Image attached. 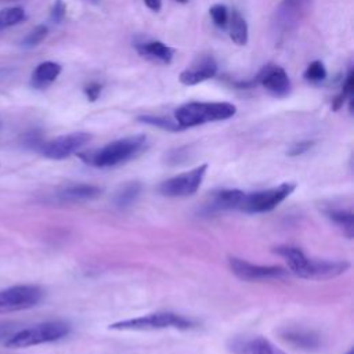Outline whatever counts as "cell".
Here are the masks:
<instances>
[{
    "mask_svg": "<svg viewBox=\"0 0 354 354\" xmlns=\"http://www.w3.org/2000/svg\"><path fill=\"white\" fill-rule=\"evenodd\" d=\"M275 253L285 259L289 270L299 278L310 281H325L344 274L350 263L346 260L313 259L295 246H278Z\"/></svg>",
    "mask_w": 354,
    "mask_h": 354,
    "instance_id": "obj_1",
    "label": "cell"
},
{
    "mask_svg": "<svg viewBox=\"0 0 354 354\" xmlns=\"http://www.w3.org/2000/svg\"><path fill=\"white\" fill-rule=\"evenodd\" d=\"M145 142L147 137L142 134L124 137L112 141L100 149L79 152L77 156L84 163L94 167H112L136 158L145 148Z\"/></svg>",
    "mask_w": 354,
    "mask_h": 354,
    "instance_id": "obj_2",
    "label": "cell"
},
{
    "mask_svg": "<svg viewBox=\"0 0 354 354\" xmlns=\"http://www.w3.org/2000/svg\"><path fill=\"white\" fill-rule=\"evenodd\" d=\"M235 112L236 106L230 102H188L176 109L174 118L181 129H187L230 119Z\"/></svg>",
    "mask_w": 354,
    "mask_h": 354,
    "instance_id": "obj_3",
    "label": "cell"
},
{
    "mask_svg": "<svg viewBox=\"0 0 354 354\" xmlns=\"http://www.w3.org/2000/svg\"><path fill=\"white\" fill-rule=\"evenodd\" d=\"M195 326V322L184 315L170 313V311H159L147 315H141L137 318L118 321L109 325V329L113 330H155V329H191Z\"/></svg>",
    "mask_w": 354,
    "mask_h": 354,
    "instance_id": "obj_4",
    "label": "cell"
},
{
    "mask_svg": "<svg viewBox=\"0 0 354 354\" xmlns=\"http://www.w3.org/2000/svg\"><path fill=\"white\" fill-rule=\"evenodd\" d=\"M71 330V326L64 321H48L41 322L35 326L22 329L14 333L7 342L8 348H24L30 346H37L43 343H50L65 337Z\"/></svg>",
    "mask_w": 354,
    "mask_h": 354,
    "instance_id": "obj_5",
    "label": "cell"
},
{
    "mask_svg": "<svg viewBox=\"0 0 354 354\" xmlns=\"http://www.w3.org/2000/svg\"><path fill=\"white\" fill-rule=\"evenodd\" d=\"M296 188L293 183H282L278 187L254 191V192H243L241 195L236 210L243 213H264L275 209L281 202H283Z\"/></svg>",
    "mask_w": 354,
    "mask_h": 354,
    "instance_id": "obj_6",
    "label": "cell"
},
{
    "mask_svg": "<svg viewBox=\"0 0 354 354\" xmlns=\"http://www.w3.org/2000/svg\"><path fill=\"white\" fill-rule=\"evenodd\" d=\"M43 299V290L36 285H17L0 290V314L35 307Z\"/></svg>",
    "mask_w": 354,
    "mask_h": 354,
    "instance_id": "obj_7",
    "label": "cell"
},
{
    "mask_svg": "<svg viewBox=\"0 0 354 354\" xmlns=\"http://www.w3.org/2000/svg\"><path fill=\"white\" fill-rule=\"evenodd\" d=\"M207 170V165H201L189 171L177 174L171 178H167L166 181L160 183V185L158 187V191L165 195V196H171V198H177V196H188L195 194L202 181L203 177L206 174Z\"/></svg>",
    "mask_w": 354,
    "mask_h": 354,
    "instance_id": "obj_8",
    "label": "cell"
},
{
    "mask_svg": "<svg viewBox=\"0 0 354 354\" xmlns=\"http://www.w3.org/2000/svg\"><path fill=\"white\" fill-rule=\"evenodd\" d=\"M90 140H91V134L88 133H84V131L69 133L40 144L39 151L44 158L61 160L71 156L72 153H76Z\"/></svg>",
    "mask_w": 354,
    "mask_h": 354,
    "instance_id": "obj_9",
    "label": "cell"
},
{
    "mask_svg": "<svg viewBox=\"0 0 354 354\" xmlns=\"http://www.w3.org/2000/svg\"><path fill=\"white\" fill-rule=\"evenodd\" d=\"M228 264L235 277L248 282L282 279L288 275V271L279 266H259L238 257H230Z\"/></svg>",
    "mask_w": 354,
    "mask_h": 354,
    "instance_id": "obj_10",
    "label": "cell"
},
{
    "mask_svg": "<svg viewBox=\"0 0 354 354\" xmlns=\"http://www.w3.org/2000/svg\"><path fill=\"white\" fill-rule=\"evenodd\" d=\"M261 83L263 87L275 97H285L290 91V80L283 68L277 65H266L250 84Z\"/></svg>",
    "mask_w": 354,
    "mask_h": 354,
    "instance_id": "obj_11",
    "label": "cell"
},
{
    "mask_svg": "<svg viewBox=\"0 0 354 354\" xmlns=\"http://www.w3.org/2000/svg\"><path fill=\"white\" fill-rule=\"evenodd\" d=\"M232 354H288L263 336H235L228 342Z\"/></svg>",
    "mask_w": 354,
    "mask_h": 354,
    "instance_id": "obj_12",
    "label": "cell"
},
{
    "mask_svg": "<svg viewBox=\"0 0 354 354\" xmlns=\"http://www.w3.org/2000/svg\"><path fill=\"white\" fill-rule=\"evenodd\" d=\"M216 72H217V64L213 59V57H203L199 59L198 64L183 71L178 76V80L185 86H192L213 77Z\"/></svg>",
    "mask_w": 354,
    "mask_h": 354,
    "instance_id": "obj_13",
    "label": "cell"
},
{
    "mask_svg": "<svg viewBox=\"0 0 354 354\" xmlns=\"http://www.w3.org/2000/svg\"><path fill=\"white\" fill-rule=\"evenodd\" d=\"M102 189L97 185L91 184H73L68 185L64 189H61L57 194L58 201L61 202H84V201H91L95 199L101 195Z\"/></svg>",
    "mask_w": 354,
    "mask_h": 354,
    "instance_id": "obj_14",
    "label": "cell"
},
{
    "mask_svg": "<svg viewBox=\"0 0 354 354\" xmlns=\"http://www.w3.org/2000/svg\"><path fill=\"white\" fill-rule=\"evenodd\" d=\"M61 73V65L53 61H44L36 66L32 73V86L36 88H44L53 83Z\"/></svg>",
    "mask_w": 354,
    "mask_h": 354,
    "instance_id": "obj_15",
    "label": "cell"
},
{
    "mask_svg": "<svg viewBox=\"0 0 354 354\" xmlns=\"http://www.w3.org/2000/svg\"><path fill=\"white\" fill-rule=\"evenodd\" d=\"M282 339L295 347L303 350H315L319 347V339L317 335L303 329H286L281 333Z\"/></svg>",
    "mask_w": 354,
    "mask_h": 354,
    "instance_id": "obj_16",
    "label": "cell"
},
{
    "mask_svg": "<svg viewBox=\"0 0 354 354\" xmlns=\"http://www.w3.org/2000/svg\"><path fill=\"white\" fill-rule=\"evenodd\" d=\"M137 50L141 55L158 59L163 64H169L173 59V48L158 40L137 44Z\"/></svg>",
    "mask_w": 354,
    "mask_h": 354,
    "instance_id": "obj_17",
    "label": "cell"
},
{
    "mask_svg": "<svg viewBox=\"0 0 354 354\" xmlns=\"http://www.w3.org/2000/svg\"><path fill=\"white\" fill-rule=\"evenodd\" d=\"M228 21L231 40L238 46H245L248 43V24L245 18L236 10H232Z\"/></svg>",
    "mask_w": 354,
    "mask_h": 354,
    "instance_id": "obj_18",
    "label": "cell"
},
{
    "mask_svg": "<svg viewBox=\"0 0 354 354\" xmlns=\"http://www.w3.org/2000/svg\"><path fill=\"white\" fill-rule=\"evenodd\" d=\"M326 216L343 231V234H346L348 238H353L354 217L351 212L330 209V210H326Z\"/></svg>",
    "mask_w": 354,
    "mask_h": 354,
    "instance_id": "obj_19",
    "label": "cell"
},
{
    "mask_svg": "<svg viewBox=\"0 0 354 354\" xmlns=\"http://www.w3.org/2000/svg\"><path fill=\"white\" fill-rule=\"evenodd\" d=\"M141 192V184L138 181H130L124 184L115 195V203L119 207H127L130 206L140 195Z\"/></svg>",
    "mask_w": 354,
    "mask_h": 354,
    "instance_id": "obj_20",
    "label": "cell"
},
{
    "mask_svg": "<svg viewBox=\"0 0 354 354\" xmlns=\"http://www.w3.org/2000/svg\"><path fill=\"white\" fill-rule=\"evenodd\" d=\"M26 18L22 7H7L0 10V30L11 28Z\"/></svg>",
    "mask_w": 354,
    "mask_h": 354,
    "instance_id": "obj_21",
    "label": "cell"
},
{
    "mask_svg": "<svg viewBox=\"0 0 354 354\" xmlns=\"http://www.w3.org/2000/svg\"><path fill=\"white\" fill-rule=\"evenodd\" d=\"M48 29L46 25H39L36 28H33L24 39H22V47L25 48H33L36 46H39L47 36Z\"/></svg>",
    "mask_w": 354,
    "mask_h": 354,
    "instance_id": "obj_22",
    "label": "cell"
},
{
    "mask_svg": "<svg viewBox=\"0 0 354 354\" xmlns=\"http://www.w3.org/2000/svg\"><path fill=\"white\" fill-rule=\"evenodd\" d=\"M140 122L142 123H147V124H151V126H156V127H160L163 130H169V131H177V130H181V127L176 123V122H171L169 119H165V118H160V116H149V115H144V116H140L138 118Z\"/></svg>",
    "mask_w": 354,
    "mask_h": 354,
    "instance_id": "obj_23",
    "label": "cell"
},
{
    "mask_svg": "<svg viewBox=\"0 0 354 354\" xmlns=\"http://www.w3.org/2000/svg\"><path fill=\"white\" fill-rule=\"evenodd\" d=\"M325 77H326V69L321 61H313L304 72V79L308 82L317 83L324 80Z\"/></svg>",
    "mask_w": 354,
    "mask_h": 354,
    "instance_id": "obj_24",
    "label": "cell"
},
{
    "mask_svg": "<svg viewBox=\"0 0 354 354\" xmlns=\"http://www.w3.org/2000/svg\"><path fill=\"white\" fill-rule=\"evenodd\" d=\"M209 11L216 26L224 28L228 24V10L224 4H214L210 7Z\"/></svg>",
    "mask_w": 354,
    "mask_h": 354,
    "instance_id": "obj_25",
    "label": "cell"
},
{
    "mask_svg": "<svg viewBox=\"0 0 354 354\" xmlns=\"http://www.w3.org/2000/svg\"><path fill=\"white\" fill-rule=\"evenodd\" d=\"M65 15H66V4L62 0H55L51 7V11H50L51 21L54 24H59L64 21Z\"/></svg>",
    "mask_w": 354,
    "mask_h": 354,
    "instance_id": "obj_26",
    "label": "cell"
},
{
    "mask_svg": "<svg viewBox=\"0 0 354 354\" xmlns=\"http://www.w3.org/2000/svg\"><path fill=\"white\" fill-rule=\"evenodd\" d=\"M311 147H313V141H300V142H296V144H293V145L289 148L288 155H290V156L301 155V153L307 152Z\"/></svg>",
    "mask_w": 354,
    "mask_h": 354,
    "instance_id": "obj_27",
    "label": "cell"
},
{
    "mask_svg": "<svg viewBox=\"0 0 354 354\" xmlns=\"http://www.w3.org/2000/svg\"><path fill=\"white\" fill-rule=\"evenodd\" d=\"M84 94L86 97L90 100V101H95L100 94H101V84L98 83H88L86 87H84Z\"/></svg>",
    "mask_w": 354,
    "mask_h": 354,
    "instance_id": "obj_28",
    "label": "cell"
},
{
    "mask_svg": "<svg viewBox=\"0 0 354 354\" xmlns=\"http://www.w3.org/2000/svg\"><path fill=\"white\" fill-rule=\"evenodd\" d=\"M283 3H286L288 6H292V7H295V8H297V10H300V11H304V10L308 7V4L311 3V0H283Z\"/></svg>",
    "mask_w": 354,
    "mask_h": 354,
    "instance_id": "obj_29",
    "label": "cell"
},
{
    "mask_svg": "<svg viewBox=\"0 0 354 354\" xmlns=\"http://www.w3.org/2000/svg\"><path fill=\"white\" fill-rule=\"evenodd\" d=\"M144 3L149 10L155 12H158L162 8V0H144Z\"/></svg>",
    "mask_w": 354,
    "mask_h": 354,
    "instance_id": "obj_30",
    "label": "cell"
},
{
    "mask_svg": "<svg viewBox=\"0 0 354 354\" xmlns=\"http://www.w3.org/2000/svg\"><path fill=\"white\" fill-rule=\"evenodd\" d=\"M347 354H353V350H348V353Z\"/></svg>",
    "mask_w": 354,
    "mask_h": 354,
    "instance_id": "obj_31",
    "label": "cell"
},
{
    "mask_svg": "<svg viewBox=\"0 0 354 354\" xmlns=\"http://www.w3.org/2000/svg\"><path fill=\"white\" fill-rule=\"evenodd\" d=\"M0 129H1V120H0Z\"/></svg>",
    "mask_w": 354,
    "mask_h": 354,
    "instance_id": "obj_32",
    "label": "cell"
}]
</instances>
